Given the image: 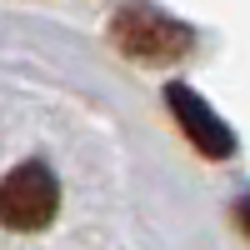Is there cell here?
<instances>
[{
	"mask_svg": "<svg viewBox=\"0 0 250 250\" xmlns=\"http://www.w3.org/2000/svg\"><path fill=\"white\" fill-rule=\"evenodd\" d=\"M235 220H240V225H245V235H250V195H245V200H240V205H235Z\"/></svg>",
	"mask_w": 250,
	"mask_h": 250,
	"instance_id": "cell-4",
	"label": "cell"
},
{
	"mask_svg": "<svg viewBox=\"0 0 250 250\" xmlns=\"http://www.w3.org/2000/svg\"><path fill=\"white\" fill-rule=\"evenodd\" d=\"M110 40L125 60H140V65H170V60L190 55L195 45L190 25L160 15L155 5H120L110 20Z\"/></svg>",
	"mask_w": 250,
	"mask_h": 250,
	"instance_id": "cell-1",
	"label": "cell"
},
{
	"mask_svg": "<svg viewBox=\"0 0 250 250\" xmlns=\"http://www.w3.org/2000/svg\"><path fill=\"white\" fill-rule=\"evenodd\" d=\"M60 210V185L45 165H20L0 180V225L10 230H45Z\"/></svg>",
	"mask_w": 250,
	"mask_h": 250,
	"instance_id": "cell-2",
	"label": "cell"
},
{
	"mask_svg": "<svg viewBox=\"0 0 250 250\" xmlns=\"http://www.w3.org/2000/svg\"><path fill=\"white\" fill-rule=\"evenodd\" d=\"M165 100H170V110H175V120H180V130L190 135V145L200 155H210V160H225L235 150V135H230V125H225L205 100L190 90V85H170L165 90Z\"/></svg>",
	"mask_w": 250,
	"mask_h": 250,
	"instance_id": "cell-3",
	"label": "cell"
}]
</instances>
